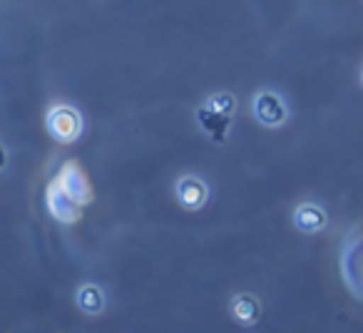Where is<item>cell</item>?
<instances>
[{"label":"cell","mask_w":363,"mask_h":333,"mask_svg":"<svg viewBox=\"0 0 363 333\" xmlns=\"http://www.w3.org/2000/svg\"><path fill=\"white\" fill-rule=\"evenodd\" d=\"M45 130L60 145H75L85 132V117L75 105L57 102L45 112Z\"/></svg>","instance_id":"obj_3"},{"label":"cell","mask_w":363,"mask_h":333,"mask_svg":"<svg viewBox=\"0 0 363 333\" xmlns=\"http://www.w3.org/2000/svg\"><path fill=\"white\" fill-rule=\"evenodd\" d=\"M45 207L48 214L62 227H72V224H77L82 219V204L62 187V182L57 177L45 189Z\"/></svg>","instance_id":"obj_4"},{"label":"cell","mask_w":363,"mask_h":333,"mask_svg":"<svg viewBox=\"0 0 363 333\" xmlns=\"http://www.w3.org/2000/svg\"><path fill=\"white\" fill-rule=\"evenodd\" d=\"M212 189H209L207 179L199 174H182L174 182V199L184 212H199L207 207Z\"/></svg>","instance_id":"obj_5"},{"label":"cell","mask_w":363,"mask_h":333,"mask_svg":"<svg viewBox=\"0 0 363 333\" xmlns=\"http://www.w3.org/2000/svg\"><path fill=\"white\" fill-rule=\"evenodd\" d=\"M237 95L222 90V92H212L207 95L199 107L194 110V122H197L199 132L207 137L212 145H227L229 135H232V125L234 117H237Z\"/></svg>","instance_id":"obj_1"},{"label":"cell","mask_w":363,"mask_h":333,"mask_svg":"<svg viewBox=\"0 0 363 333\" xmlns=\"http://www.w3.org/2000/svg\"><path fill=\"white\" fill-rule=\"evenodd\" d=\"M75 306L85 316H100L107 308V293L97 283H80L75 288Z\"/></svg>","instance_id":"obj_9"},{"label":"cell","mask_w":363,"mask_h":333,"mask_svg":"<svg viewBox=\"0 0 363 333\" xmlns=\"http://www.w3.org/2000/svg\"><path fill=\"white\" fill-rule=\"evenodd\" d=\"M358 80H361V87H363V67H361V72H358Z\"/></svg>","instance_id":"obj_10"},{"label":"cell","mask_w":363,"mask_h":333,"mask_svg":"<svg viewBox=\"0 0 363 333\" xmlns=\"http://www.w3.org/2000/svg\"><path fill=\"white\" fill-rule=\"evenodd\" d=\"M328 222H331V219H328L326 207L318 202H301V204H296L291 212V224L301 234H308V237L326 232Z\"/></svg>","instance_id":"obj_6"},{"label":"cell","mask_w":363,"mask_h":333,"mask_svg":"<svg viewBox=\"0 0 363 333\" xmlns=\"http://www.w3.org/2000/svg\"><path fill=\"white\" fill-rule=\"evenodd\" d=\"M57 179H60L62 187H65L67 192H70L72 197H75L77 202L82 204V207L92 204V199H95V194H92V184H90V179L85 177L82 166L77 164L75 159H67L65 164L60 166V172H57Z\"/></svg>","instance_id":"obj_7"},{"label":"cell","mask_w":363,"mask_h":333,"mask_svg":"<svg viewBox=\"0 0 363 333\" xmlns=\"http://www.w3.org/2000/svg\"><path fill=\"white\" fill-rule=\"evenodd\" d=\"M249 110H252L254 120L267 130H279L291 120V107H289L286 97L274 87H262L254 92Z\"/></svg>","instance_id":"obj_2"},{"label":"cell","mask_w":363,"mask_h":333,"mask_svg":"<svg viewBox=\"0 0 363 333\" xmlns=\"http://www.w3.org/2000/svg\"><path fill=\"white\" fill-rule=\"evenodd\" d=\"M229 316L239 326H257L259 318H262V301L252 291L234 293L229 298Z\"/></svg>","instance_id":"obj_8"}]
</instances>
